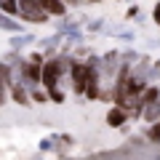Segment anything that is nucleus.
<instances>
[{
    "instance_id": "obj_1",
    "label": "nucleus",
    "mask_w": 160,
    "mask_h": 160,
    "mask_svg": "<svg viewBox=\"0 0 160 160\" xmlns=\"http://www.w3.org/2000/svg\"><path fill=\"white\" fill-rule=\"evenodd\" d=\"M62 72H64V62L62 59H53V62H48L46 67L40 69V80H43L48 88H56V80H59Z\"/></svg>"
},
{
    "instance_id": "obj_2",
    "label": "nucleus",
    "mask_w": 160,
    "mask_h": 160,
    "mask_svg": "<svg viewBox=\"0 0 160 160\" xmlns=\"http://www.w3.org/2000/svg\"><path fill=\"white\" fill-rule=\"evenodd\" d=\"M126 120H128V112H126V109H120V107L109 109V115H107V123H109V126H115V128L123 126Z\"/></svg>"
},
{
    "instance_id": "obj_3",
    "label": "nucleus",
    "mask_w": 160,
    "mask_h": 160,
    "mask_svg": "<svg viewBox=\"0 0 160 160\" xmlns=\"http://www.w3.org/2000/svg\"><path fill=\"white\" fill-rule=\"evenodd\" d=\"M24 78L27 80H40V67H35V64H24Z\"/></svg>"
},
{
    "instance_id": "obj_4",
    "label": "nucleus",
    "mask_w": 160,
    "mask_h": 160,
    "mask_svg": "<svg viewBox=\"0 0 160 160\" xmlns=\"http://www.w3.org/2000/svg\"><path fill=\"white\" fill-rule=\"evenodd\" d=\"M0 8H3L6 13H16L19 11V6L13 3V0H0Z\"/></svg>"
},
{
    "instance_id": "obj_5",
    "label": "nucleus",
    "mask_w": 160,
    "mask_h": 160,
    "mask_svg": "<svg viewBox=\"0 0 160 160\" xmlns=\"http://www.w3.org/2000/svg\"><path fill=\"white\" fill-rule=\"evenodd\" d=\"M0 27H3V29H11V32H16V29H22V27H19L16 22H11V19H6V16H0Z\"/></svg>"
},
{
    "instance_id": "obj_6",
    "label": "nucleus",
    "mask_w": 160,
    "mask_h": 160,
    "mask_svg": "<svg viewBox=\"0 0 160 160\" xmlns=\"http://www.w3.org/2000/svg\"><path fill=\"white\" fill-rule=\"evenodd\" d=\"M144 102H155V99H158V91H155V88H144Z\"/></svg>"
},
{
    "instance_id": "obj_7",
    "label": "nucleus",
    "mask_w": 160,
    "mask_h": 160,
    "mask_svg": "<svg viewBox=\"0 0 160 160\" xmlns=\"http://www.w3.org/2000/svg\"><path fill=\"white\" fill-rule=\"evenodd\" d=\"M13 99H16V102H24L27 96H24V91H22V88H13Z\"/></svg>"
},
{
    "instance_id": "obj_8",
    "label": "nucleus",
    "mask_w": 160,
    "mask_h": 160,
    "mask_svg": "<svg viewBox=\"0 0 160 160\" xmlns=\"http://www.w3.org/2000/svg\"><path fill=\"white\" fill-rule=\"evenodd\" d=\"M48 91H51V99H53V102H62V99H64V96H62V93H59V91H56V88H48Z\"/></svg>"
},
{
    "instance_id": "obj_9",
    "label": "nucleus",
    "mask_w": 160,
    "mask_h": 160,
    "mask_svg": "<svg viewBox=\"0 0 160 160\" xmlns=\"http://www.w3.org/2000/svg\"><path fill=\"white\" fill-rule=\"evenodd\" d=\"M149 136H152V139H160V126H155L152 131H149Z\"/></svg>"
},
{
    "instance_id": "obj_10",
    "label": "nucleus",
    "mask_w": 160,
    "mask_h": 160,
    "mask_svg": "<svg viewBox=\"0 0 160 160\" xmlns=\"http://www.w3.org/2000/svg\"><path fill=\"white\" fill-rule=\"evenodd\" d=\"M155 22L160 24V3H158V8H155Z\"/></svg>"
}]
</instances>
